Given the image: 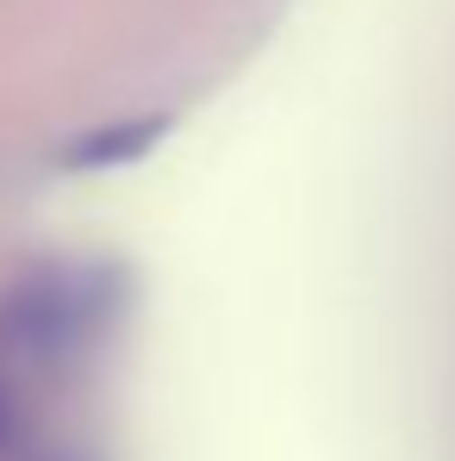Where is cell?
Listing matches in <instances>:
<instances>
[{
  "mask_svg": "<svg viewBox=\"0 0 455 461\" xmlns=\"http://www.w3.org/2000/svg\"><path fill=\"white\" fill-rule=\"evenodd\" d=\"M119 306H125V275L113 262H50L6 294L0 337L32 362H69L113 330Z\"/></svg>",
  "mask_w": 455,
  "mask_h": 461,
  "instance_id": "6da1fadb",
  "label": "cell"
},
{
  "mask_svg": "<svg viewBox=\"0 0 455 461\" xmlns=\"http://www.w3.org/2000/svg\"><path fill=\"white\" fill-rule=\"evenodd\" d=\"M162 131H168V119H162V113H138V119L94 125V131H81V138H69V144L57 150V168H69V175L132 168L138 156H150V144H162Z\"/></svg>",
  "mask_w": 455,
  "mask_h": 461,
  "instance_id": "7a4b0ae2",
  "label": "cell"
},
{
  "mask_svg": "<svg viewBox=\"0 0 455 461\" xmlns=\"http://www.w3.org/2000/svg\"><path fill=\"white\" fill-rule=\"evenodd\" d=\"M6 430H13V411H6V393H0V443H6Z\"/></svg>",
  "mask_w": 455,
  "mask_h": 461,
  "instance_id": "3957f363",
  "label": "cell"
}]
</instances>
